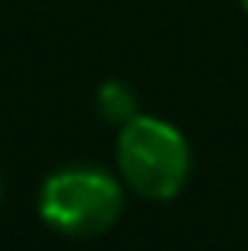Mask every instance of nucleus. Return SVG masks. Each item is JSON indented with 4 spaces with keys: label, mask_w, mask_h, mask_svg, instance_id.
I'll use <instances>...</instances> for the list:
<instances>
[{
    "label": "nucleus",
    "mask_w": 248,
    "mask_h": 251,
    "mask_svg": "<svg viewBox=\"0 0 248 251\" xmlns=\"http://www.w3.org/2000/svg\"><path fill=\"white\" fill-rule=\"evenodd\" d=\"M116 163L123 180L146 201H170L180 194L191 173V150L177 126L136 116L119 126Z\"/></svg>",
    "instance_id": "1"
},
{
    "label": "nucleus",
    "mask_w": 248,
    "mask_h": 251,
    "mask_svg": "<svg viewBox=\"0 0 248 251\" xmlns=\"http://www.w3.org/2000/svg\"><path fill=\"white\" fill-rule=\"evenodd\" d=\"M95 109L106 123H116V126H126L129 119L139 116V102L133 95V88L123 82H102L99 92H95Z\"/></svg>",
    "instance_id": "3"
},
{
    "label": "nucleus",
    "mask_w": 248,
    "mask_h": 251,
    "mask_svg": "<svg viewBox=\"0 0 248 251\" xmlns=\"http://www.w3.org/2000/svg\"><path fill=\"white\" fill-rule=\"evenodd\" d=\"M242 7H245V14H248V0H242Z\"/></svg>",
    "instance_id": "4"
},
{
    "label": "nucleus",
    "mask_w": 248,
    "mask_h": 251,
    "mask_svg": "<svg viewBox=\"0 0 248 251\" xmlns=\"http://www.w3.org/2000/svg\"><path fill=\"white\" fill-rule=\"evenodd\" d=\"M38 210L44 224L68 238L109 231L123 214V187L99 167H65L41 183Z\"/></svg>",
    "instance_id": "2"
}]
</instances>
